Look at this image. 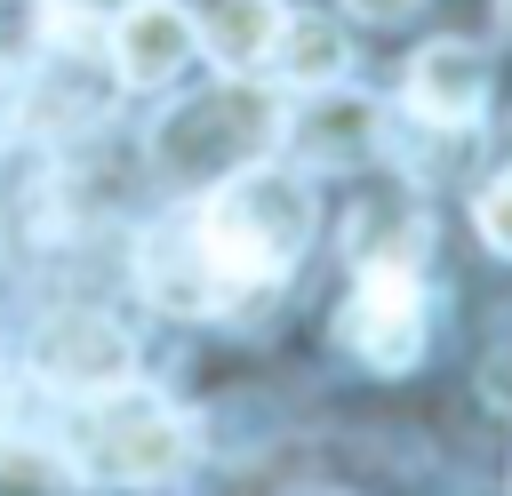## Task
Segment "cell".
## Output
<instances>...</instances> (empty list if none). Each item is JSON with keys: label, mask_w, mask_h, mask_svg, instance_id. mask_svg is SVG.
Instances as JSON below:
<instances>
[{"label": "cell", "mask_w": 512, "mask_h": 496, "mask_svg": "<svg viewBox=\"0 0 512 496\" xmlns=\"http://www.w3.org/2000/svg\"><path fill=\"white\" fill-rule=\"evenodd\" d=\"M72 464L96 488H160V480H176L192 464V424L160 392H136V384L96 392V408H88V424L72 440Z\"/></svg>", "instance_id": "3957f363"}, {"label": "cell", "mask_w": 512, "mask_h": 496, "mask_svg": "<svg viewBox=\"0 0 512 496\" xmlns=\"http://www.w3.org/2000/svg\"><path fill=\"white\" fill-rule=\"evenodd\" d=\"M344 8H352V16H368V24H400L416 0H344Z\"/></svg>", "instance_id": "4fadbf2b"}, {"label": "cell", "mask_w": 512, "mask_h": 496, "mask_svg": "<svg viewBox=\"0 0 512 496\" xmlns=\"http://www.w3.org/2000/svg\"><path fill=\"white\" fill-rule=\"evenodd\" d=\"M32 376L48 392H72V400H96V392H120L136 376V344L120 320L104 312H56L40 336H32Z\"/></svg>", "instance_id": "5b68a950"}, {"label": "cell", "mask_w": 512, "mask_h": 496, "mask_svg": "<svg viewBox=\"0 0 512 496\" xmlns=\"http://www.w3.org/2000/svg\"><path fill=\"white\" fill-rule=\"evenodd\" d=\"M472 216H480V240H488L496 256H512V168H504V176L472 200Z\"/></svg>", "instance_id": "7c38bea8"}, {"label": "cell", "mask_w": 512, "mask_h": 496, "mask_svg": "<svg viewBox=\"0 0 512 496\" xmlns=\"http://www.w3.org/2000/svg\"><path fill=\"white\" fill-rule=\"evenodd\" d=\"M280 0H208V16L192 24L200 32V48L224 64V72H256V64H272V40H280Z\"/></svg>", "instance_id": "30bf717a"}, {"label": "cell", "mask_w": 512, "mask_h": 496, "mask_svg": "<svg viewBox=\"0 0 512 496\" xmlns=\"http://www.w3.org/2000/svg\"><path fill=\"white\" fill-rule=\"evenodd\" d=\"M136 272H144L152 304H168V312H216V304H232V296L216 288V272H208V256H200L192 224H160V232H144Z\"/></svg>", "instance_id": "9c48e42d"}, {"label": "cell", "mask_w": 512, "mask_h": 496, "mask_svg": "<svg viewBox=\"0 0 512 496\" xmlns=\"http://www.w3.org/2000/svg\"><path fill=\"white\" fill-rule=\"evenodd\" d=\"M280 136H296L304 160H320V168H352V160H368V152L384 144V112H376L368 96H344V88L328 80V88H312V104H304Z\"/></svg>", "instance_id": "ba28073f"}, {"label": "cell", "mask_w": 512, "mask_h": 496, "mask_svg": "<svg viewBox=\"0 0 512 496\" xmlns=\"http://www.w3.org/2000/svg\"><path fill=\"white\" fill-rule=\"evenodd\" d=\"M280 128H288V112H280L248 72H224L216 88L184 96V104L152 128V160H160V176H176V184H216V176L264 160V152L280 144Z\"/></svg>", "instance_id": "7a4b0ae2"}, {"label": "cell", "mask_w": 512, "mask_h": 496, "mask_svg": "<svg viewBox=\"0 0 512 496\" xmlns=\"http://www.w3.org/2000/svg\"><path fill=\"white\" fill-rule=\"evenodd\" d=\"M408 112L432 120V128H472L488 112V56L472 40H432L408 56V80H400Z\"/></svg>", "instance_id": "52a82bcc"}, {"label": "cell", "mask_w": 512, "mask_h": 496, "mask_svg": "<svg viewBox=\"0 0 512 496\" xmlns=\"http://www.w3.org/2000/svg\"><path fill=\"white\" fill-rule=\"evenodd\" d=\"M272 64L288 88H328V80H344V32L328 16H280Z\"/></svg>", "instance_id": "8fae6325"}, {"label": "cell", "mask_w": 512, "mask_h": 496, "mask_svg": "<svg viewBox=\"0 0 512 496\" xmlns=\"http://www.w3.org/2000/svg\"><path fill=\"white\" fill-rule=\"evenodd\" d=\"M424 288H416V264H360L352 280V304L336 320V336L376 368V376H400L424 360Z\"/></svg>", "instance_id": "277c9868"}, {"label": "cell", "mask_w": 512, "mask_h": 496, "mask_svg": "<svg viewBox=\"0 0 512 496\" xmlns=\"http://www.w3.org/2000/svg\"><path fill=\"white\" fill-rule=\"evenodd\" d=\"M104 48H112V72L128 88H168L192 56H200V32L176 0H128L112 24H104Z\"/></svg>", "instance_id": "8992f818"}, {"label": "cell", "mask_w": 512, "mask_h": 496, "mask_svg": "<svg viewBox=\"0 0 512 496\" xmlns=\"http://www.w3.org/2000/svg\"><path fill=\"white\" fill-rule=\"evenodd\" d=\"M312 216H320V208H312V184H304L296 168L248 160V168L216 176L208 200H200L184 224H192V240H200L216 288H224V296H248V288L280 280V272L304 256Z\"/></svg>", "instance_id": "6da1fadb"}]
</instances>
